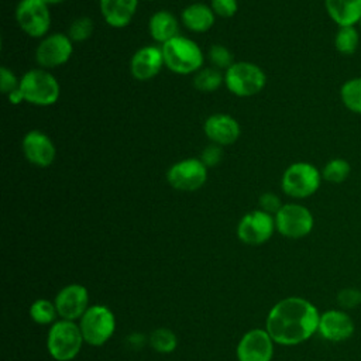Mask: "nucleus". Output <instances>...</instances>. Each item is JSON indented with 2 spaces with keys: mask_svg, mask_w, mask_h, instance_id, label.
<instances>
[{
  "mask_svg": "<svg viewBox=\"0 0 361 361\" xmlns=\"http://www.w3.org/2000/svg\"><path fill=\"white\" fill-rule=\"evenodd\" d=\"M148 27H149V34L152 39L162 45L169 39L175 38L176 35H179L178 34L179 24L176 17L172 13L165 10L154 13L149 18Z\"/></svg>",
  "mask_w": 361,
  "mask_h": 361,
  "instance_id": "4be33fe9",
  "label": "nucleus"
},
{
  "mask_svg": "<svg viewBox=\"0 0 361 361\" xmlns=\"http://www.w3.org/2000/svg\"><path fill=\"white\" fill-rule=\"evenodd\" d=\"M320 313L305 298L288 296L278 300L268 312L265 330L279 345H298L307 341L319 329Z\"/></svg>",
  "mask_w": 361,
  "mask_h": 361,
  "instance_id": "f257e3e1",
  "label": "nucleus"
},
{
  "mask_svg": "<svg viewBox=\"0 0 361 361\" xmlns=\"http://www.w3.org/2000/svg\"><path fill=\"white\" fill-rule=\"evenodd\" d=\"M340 99L347 110L361 114V76L351 78L341 85Z\"/></svg>",
  "mask_w": 361,
  "mask_h": 361,
  "instance_id": "393cba45",
  "label": "nucleus"
},
{
  "mask_svg": "<svg viewBox=\"0 0 361 361\" xmlns=\"http://www.w3.org/2000/svg\"><path fill=\"white\" fill-rule=\"evenodd\" d=\"M7 99H8V102L13 103V104H18V103H21V102L24 100V96H23L20 87H17L16 90H13V92H10V93L7 94Z\"/></svg>",
  "mask_w": 361,
  "mask_h": 361,
  "instance_id": "e433bc0d",
  "label": "nucleus"
},
{
  "mask_svg": "<svg viewBox=\"0 0 361 361\" xmlns=\"http://www.w3.org/2000/svg\"><path fill=\"white\" fill-rule=\"evenodd\" d=\"M358 28H360V31H361V20H360V23H358Z\"/></svg>",
  "mask_w": 361,
  "mask_h": 361,
  "instance_id": "58836bf2",
  "label": "nucleus"
},
{
  "mask_svg": "<svg viewBox=\"0 0 361 361\" xmlns=\"http://www.w3.org/2000/svg\"><path fill=\"white\" fill-rule=\"evenodd\" d=\"M275 230V217L258 209L241 217L237 224V237L247 245H261L272 237Z\"/></svg>",
  "mask_w": 361,
  "mask_h": 361,
  "instance_id": "9d476101",
  "label": "nucleus"
},
{
  "mask_svg": "<svg viewBox=\"0 0 361 361\" xmlns=\"http://www.w3.org/2000/svg\"><path fill=\"white\" fill-rule=\"evenodd\" d=\"M275 217L276 231L286 238L306 237L314 226L312 212L299 203H285L278 210Z\"/></svg>",
  "mask_w": 361,
  "mask_h": 361,
  "instance_id": "6e6552de",
  "label": "nucleus"
},
{
  "mask_svg": "<svg viewBox=\"0 0 361 361\" xmlns=\"http://www.w3.org/2000/svg\"><path fill=\"white\" fill-rule=\"evenodd\" d=\"M72 51L73 42L66 34H52L37 47L35 61L42 68H56L69 61Z\"/></svg>",
  "mask_w": 361,
  "mask_h": 361,
  "instance_id": "4468645a",
  "label": "nucleus"
},
{
  "mask_svg": "<svg viewBox=\"0 0 361 361\" xmlns=\"http://www.w3.org/2000/svg\"><path fill=\"white\" fill-rule=\"evenodd\" d=\"M28 314L30 319L39 326H51L59 319L54 300H48L44 298L37 299L30 305Z\"/></svg>",
  "mask_w": 361,
  "mask_h": 361,
  "instance_id": "5701e85b",
  "label": "nucleus"
},
{
  "mask_svg": "<svg viewBox=\"0 0 361 361\" xmlns=\"http://www.w3.org/2000/svg\"><path fill=\"white\" fill-rule=\"evenodd\" d=\"M59 319L79 322L85 312L90 307L89 290L80 283H69L58 290L54 298Z\"/></svg>",
  "mask_w": 361,
  "mask_h": 361,
  "instance_id": "f8f14e48",
  "label": "nucleus"
},
{
  "mask_svg": "<svg viewBox=\"0 0 361 361\" xmlns=\"http://www.w3.org/2000/svg\"><path fill=\"white\" fill-rule=\"evenodd\" d=\"M337 303L341 309H354L361 303V290L355 288H344L337 293Z\"/></svg>",
  "mask_w": 361,
  "mask_h": 361,
  "instance_id": "7c9ffc66",
  "label": "nucleus"
},
{
  "mask_svg": "<svg viewBox=\"0 0 361 361\" xmlns=\"http://www.w3.org/2000/svg\"><path fill=\"white\" fill-rule=\"evenodd\" d=\"M93 32V21L89 17L76 18L68 30V37L72 42H83Z\"/></svg>",
  "mask_w": 361,
  "mask_h": 361,
  "instance_id": "c85d7f7f",
  "label": "nucleus"
},
{
  "mask_svg": "<svg viewBox=\"0 0 361 361\" xmlns=\"http://www.w3.org/2000/svg\"><path fill=\"white\" fill-rule=\"evenodd\" d=\"M212 10L216 16L228 18L233 17L238 8L237 0H212Z\"/></svg>",
  "mask_w": 361,
  "mask_h": 361,
  "instance_id": "2f4dec72",
  "label": "nucleus"
},
{
  "mask_svg": "<svg viewBox=\"0 0 361 361\" xmlns=\"http://www.w3.org/2000/svg\"><path fill=\"white\" fill-rule=\"evenodd\" d=\"M221 145H217V144H212L209 147H206L202 152V157H200V161L209 168V166H216L220 164L221 158H223V151L220 148Z\"/></svg>",
  "mask_w": 361,
  "mask_h": 361,
  "instance_id": "473e14b6",
  "label": "nucleus"
},
{
  "mask_svg": "<svg viewBox=\"0 0 361 361\" xmlns=\"http://www.w3.org/2000/svg\"><path fill=\"white\" fill-rule=\"evenodd\" d=\"M42 1L47 4H58V3H62L63 0H42Z\"/></svg>",
  "mask_w": 361,
  "mask_h": 361,
  "instance_id": "4c0bfd02",
  "label": "nucleus"
},
{
  "mask_svg": "<svg viewBox=\"0 0 361 361\" xmlns=\"http://www.w3.org/2000/svg\"><path fill=\"white\" fill-rule=\"evenodd\" d=\"M324 7L337 27L358 25L361 20V0H324Z\"/></svg>",
  "mask_w": 361,
  "mask_h": 361,
  "instance_id": "aec40b11",
  "label": "nucleus"
},
{
  "mask_svg": "<svg viewBox=\"0 0 361 361\" xmlns=\"http://www.w3.org/2000/svg\"><path fill=\"white\" fill-rule=\"evenodd\" d=\"M18 87L24 100L35 106H51L58 100L61 93L56 78L42 69H31L24 73Z\"/></svg>",
  "mask_w": 361,
  "mask_h": 361,
  "instance_id": "423d86ee",
  "label": "nucleus"
},
{
  "mask_svg": "<svg viewBox=\"0 0 361 361\" xmlns=\"http://www.w3.org/2000/svg\"><path fill=\"white\" fill-rule=\"evenodd\" d=\"M224 76L217 68H203L193 78V85L202 92H213L221 86Z\"/></svg>",
  "mask_w": 361,
  "mask_h": 361,
  "instance_id": "cd10ccee",
  "label": "nucleus"
},
{
  "mask_svg": "<svg viewBox=\"0 0 361 361\" xmlns=\"http://www.w3.org/2000/svg\"><path fill=\"white\" fill-rule=\"evenodd\" d=\"M267 82L264 71L251 62H234L224 73L227 89L240 97H248L259 93Z\"/></svg>",
  "mask_w": 361,
  "mask_h": 361,
  "instance_id": "0eeeda50",
  "label": "nucleus"
},
{
  "mask_svg": "<svg viewBox=\"0 0 361 361\" xmlns=\"http://www.w3.org/2000/svg\"><path fill=\"white\" fill-rule=\"evenodd\" d=\"M116 316L113 310L106 305H90L85 314L79 320V327L85 340V344L92 347H100L106 344L116 331Z\"/></svg>",
  "mask_w": 361,
  "mask_h": 361,
  "instance_id": "20e7f679",
  "label": "nucleus"
},
{
  "mask_svg": "<svg viewBox=\"0 0 361 361\" xmlns=\"http://www.w3.org/2000/svg\"><path fill=\"white\" fill-rule=\"evenodd\" d=\"M145 344H148V336H145L140 331H133L126 337V345L130 350L140 351Z\"/></svg>",
  "mask_w": 361,
  "mask_h": 361,
  "instance_id": "c9c22d12",
  "label": "nucleus"
},
{
  "mask_svg": "<svg viewBox=\"0 0 361 361\" xmlns=\"http://www.w3.org/2000/svg\"><path fill=\"white\" fill-rule=\"evenodd\" d=\"M322 171L310 162L290 164L281 180L282 190L286 196L293 199H306L314 195L322 183Z\"/></svg>",
  "mask_w": 361,
  "mask_h": 361,
  "instance_id": "39448f33",
  "label": "nucleus"
},
{
  "mask_svg": "<svg viewBox=\"0 0 361 361\" xmlns=\"http://www.w3.org/2000/svg\"><path fill=\"white\" fill-rule=\"evenodd\" d=\"M275 341L265 329L245 331L237 343L235 355L238 361H272Z\"/></svg>",
  "mask_w": 361,
  "mask_h": 361,
  "instance_id": "ddd939ff",
  "label": "nucleus"
},
{
  "mask_svg": "<svg viewBox=\"0 0 361 361\" xmlns=\"http://www.w3.org/2000/svg\"><path fill=\"white\" fill-rule=\"evenodd\" d=\"M206 137L217 145H231L240 137V124L228 114L217 113L207 117L203 126Z\"/></svg>",
  "mask_w": 361,
  "mask_h": 361,
  "instance_id": "a211bd4d",
  "label": "nucleus"
},
{
  "mask_svg": "<svg viewBox=\"0 0 361 361\" xmlns=\"http://www.w3.org/2000/svg\"><path fill=\"white\" fill-rule=\"evenodd\" d=\"M182 23L192 32H206L214 24V11L202 3L190 4L182 11Z\"/></svg>",
  "mask_w": 361,
  "mask_h": 361,
  "instance_id": "412c9836",
  "label": "nucleus"
},
{
  "mask_svg": "<svg viewBox=\"0 0 361 361\" xmlns=\"http://www.w3.org/2000/svg\"><path fill=\"white\" fill-rule=\"evenodd\" d=\"M259 207H261V210L275 216L278 213V210L282 207V202L278 195L267 192V193L261 195V197H259Z\"/></svg>",
  "mask_w": 361,
  "mask_h": 361,
  "instance_id": "72a5a7b5",
  "label": "nucleus"
},
{
  "mask_svg": "<svg viewBox=\"0 0 361 361\" xmlns=\"http://www.w3.org/2000/svg\"><path fill=\"white\" fill-rule=\"evenodd\" d=\"M164 65L162 48L157 45H145L133 55L130 72L138 80H148L157 76Z\"/></svg>",
  "mask_w": 361,
  "mask_h": 361,
  "instance_id": "f3484780",
  "label": "nucleus"
},
{
  "mask_svg": "<svg viewBox=\"0 0 361 361\" xmlns=\"http://www.w3.org/2000/svg\"><path fill=\"white\" fill-rule=\"evenodd\" d=\"M168 183L182 192L200 189L207 179V166L199 158H186L175 162L166 172Z\"/></svg>",
  "mask_w": 361,
  "mask_h": 361,
  "instance_id": "1a4fd4ad",
  "label": "nucleus"
},
{
  "mask_svg": "<svg viewBox=\"0 0 361 361\" xmlns=\"http://www.w3.org/2000/svg\"><path fill=\"white\" fill-rule=\"evenodd\" d=\"M353 319L344 310H326L320 314L317 333L327 341H345L354 334Z\"/></svg>",
  "mask_w": 361,
  "mask_h": 361,
  "instance_id": "dca6fc26",
  "label": "nucleus"
},
{
  "mask_svg": "<svg viewBox=\"0 0 361 361\" xmlns=\"http://www.w3.org/2000/svg\"><path fill=\"white\" fill-rule=\"evenodd\" d=\"M209 59L217 69H228L233 62L231 52L224 45H213L209 49Z\"/></svg>",
  "mask_w": 361,
  "mask_h": 361,
  "instance_id": "c756f323",
  "label": "nucleus"
},
{
  "mask_svg": "<svg viewBox=\"0 0 361 361\" xmlns=\"http://www.w3.org/2000/svg\"><path fill=\"white\" fill-rule=\"evenodd\" d=\"M161 48L165 66L169 71L179 75H189L202 69L203 52L195 41L176 35Z\"/></svg>",
  "mask_w": 361,
  "mask_h": 361,
  "instance_id": "7ed1b4c3",
  "label": "nucleus"
},
{
  "mask_svg": "<svg viewBox=\"0 0 361 361\" xmlns=\"http://www.w3.org/2000/svg\"><path fill=\"white\" fill-rule=\"evenodd\" d=\"M24 157L35 166H49L56 155V149L51 138L39 130L28 131L23 138Z\"/></svg>",
  "mask_w": 361,
  "mask_h": 361,
  "instance_id": "2eb2a0df",
  "label": "nucleus"
},
{
  "mask_svg": "<svg viewBox=\"0 0 361 361\" xmlns=\"http://www.w3.org/2000/svg\"><path fill=\"white\" fill-rule=\"evenodd\" d=\"M20 82L17 80V78L14 76V73L7 69L6 66L0 68V89L3 93L8 94L10 92L16 90L18 87Z\"/></svg>",
  "mask_w": 361,
  "mask_h": 361,
  "instance_id": "f704fd0d",
  "label": "nucleus"
},
{
  "mask_svg": "<svg viewBox=\"0 0 361 361\" xmlns=\"http://www.w3.org/2000/svg\"><path fill=\"white\" fill-rule=\"evenodd\" d=\"M85 344L78 322L58 319L49 326L47 334V350L55 361L75 360Z\"/></svg>",
  "mask_w": 361,
  "mask_h": 361,
  "instance_id": "f03ea898",
  "label": "nucleus"
},
{
  "mask_svg": "<svg viewBox=\"0 0 361 361\" xmlns=\"http://www.w3.org/2000/svg\"><path fill=\"white\" fill-rule=\"evenodd\" d=\"M350 173H351V165L344 158H331L324 164L322 169V178L336 185L347 180Z\"/></svg>",
  "mask_w": 361,
  "mask_h": 361,
  "instance_id": "bb28decb",
  "label": "nucleus"
},
{
  "mask_svg": "<svg viewBox=\"0 0 361 361\" xmlns=\"http://www.w3.org/2000/svg\"><path fill=\"white\" fill-rule=\"evenodd\" d=\"M360 45V30L355 25L338 27L334 35V47L341 55H353Z\"/></svg>",
  "mask_w": 361,
  "mask_h": 361,
  "instance_id": "a878e982",
  "label": "nucleus"
},
{
  "mask_svg": "<svg viewBox=\"0 0 361 361\" xmlns=\"http://www.w3.org/2000/svg\"><path fill=\"white\" fill-rule=\"evenodd\" d=\"M148 345L155 353L171 354L178 347V337L168 327H157L148 334Z\"/></svg>",
  "mask_w": 361,
  "mask_h": 361,
  "instance_id": "b1692460",
  "label": "nucleus"
},
{
  "mask_svg": "<svg viewBox=\"0 0 361 361\" xmlns=\"http://www.w3.org/2000/svg\"><path fill=\"white\" fill-rule=\"evenodd\" d=\"M16 20L27 35L44 37L51 25L48 4L42 0H21L16 8Z\"/></svg>",
  "mask_w": 361,
  "mask_h": 361,
  "instance_id": "9b49d317",
  "label": "nucleus"
},
{
  "mask_svg": "<svg viewBox=\"0 0 361 361\" xmlns=\"http://www.w3.org/2000/svg\"><path fill=\"white\" fill-rule=\"evenodd\" d=\"M138 0H100V11L104 21L114 28H123L130 24Z\"/></svg>",
  "mask_w": 361,
  "mask_h": 361,
  "instance_id": "6ab92c4d",
  "label": "nucleus"
}]
</instances>
